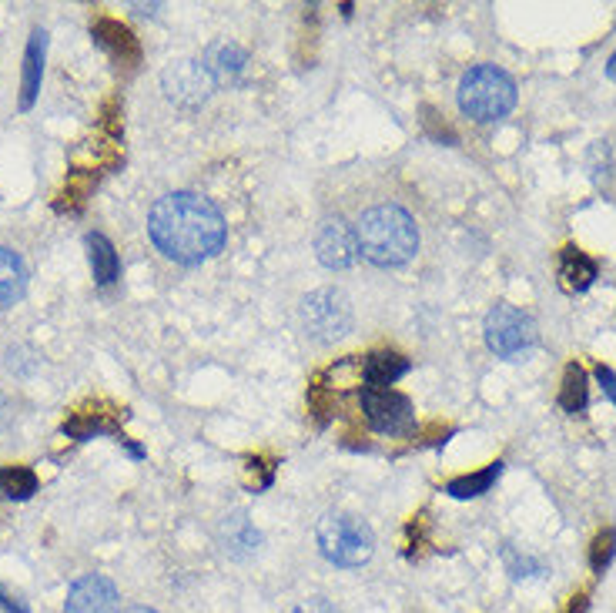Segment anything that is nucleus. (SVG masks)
I'll return each instance as SVG.
<instances>
[{
    "label": "nucleus",
    "instance_id": "obj_1",
    "mask_svg": "<svg viewBox=\"0 0 616 613\" xmlns=\"http://www.w3.org/2000/svg\"><path fill=\"white\" fill-rule=\"evenodd\" d=\"M148 235L161 255L181 265H198L221 252L225 245V218L208 198L195 191H171L158 198L148 215Z\"/></svg>",
    "mask_w": 616,
    "mask_h": 613
},
{
    "label": "nucleus",
    "instance_id": "obj_2",
    "mask_svg": "<svg viewBox=\"0 0 616 613\" xmlns=\"http://www.w3.org/2000/svg\"><path fill=\"white\" fill-rule=\"evenodd\" d=\"M355 238H359V252L382 268L406 265L419 252V228L399 205L369 208L355 225Z\"/></svg>",
    "mask_w": 616,
    "mask_h": 613
},
{
    "label": "nucleus",
    "instance_id": "obj_3",
    "mask_svg": "<svg viewBox=\"0 0 616 613\" xmlns=\"http://www.w3.org/2000/svg\"><path fill=\"white\" fill-rule=\"evenodd\" d=\"M516 108V81L496 64H476L459 81V111L473 121H499Z\"/></svg>",
    "mask_w": 616,
    "mask_h": 613
},
{
    "label": "nucleus",
    "instance_id": "obj_4",
    "mask_svg": "<svg viewBox=\"0 0 616 613\" xmlns=\"http://www.w3.org/2000/svg\"><path fill=\"white\" fill-rule=\"evenodd\" d=\"M315 536H319L322 557L345 570L362 567V563H369L375 553L372 526L365 523L362 516H352V513H325L319 520Z\"/></svg>",
    "mask_w": 616,
    "mask_h": 613
},
{
    "label": "nucleus",
    "instance_id": "obj_5",
    "mask_svg": "<svg viewBox=\"0 0 616 613\" xmlns=\"http://www.w3.org/2000/svg\"><path fill=\"white\" fill-rule=\"evenodd\" d=\"M302 332L315 342H339L352 329V305L339 289H319L298 305Z\"/></svg>",
    "mask_w": 616,
    "mask_h": 613
},
{
    "label": "nucleus",
    "instance_id": "obj_6",
    "mask_svg": "<svg viewBox=\"0 0 616 613\" xmlns=\"http://www.w3.org/2000/svg\"><path fill=\"white\" fill-rule=\"evenodd\" d=\"M536 322L529 319L516 305H496L486 315V346L496 352L499 359H516L536 346Z\"/></svg>",
    "mask_w": 616,
    "mask_h": 613
},
{
    "label": "nucleus",
    "instance_id": "obj_7",
    "mask_svg": "<svg viewBox=\"0 0 616 613\" xmlns=\"http://www.w3.org/2000/svg\"><path fill=\"white\" fill-rule=\"evenodd\" d=\"M362 413L369 419V426L382 436H406L416 426V413H412V402L402 392L392 389H362Z\"/></svg>",
    "mask_w": 616,
    "mask_h": 613
},
{
    "label": "nucleus",
    "instance_id": "obj_8",
    "mask_svg": "<svg viewBox=\"0 0 616 613\" xmlns=\"http://www.w3.org/2000/svg\"><path fill=\"white\" fill-rule=\"evenodd\" d=\"M161 88H165V98L171 104H178V108H198L215 91V81H211V74L205 71L201 61H178L165 67Z\"/></svg>",
    "mask_w": 616,
    "mask_h": 613
},
{
    "label": "nucleus",
    "instance_id": "obj_9",
    "mask_svg": "<svg viewBox=\"0 0 616 613\" xmlns=\"http://www.w3.org/2000/svg\"><path fill=\"white\" fill-rule=\"evenodd\" d=\"M121 593L104 573H84L71 583L64 600V613H118Z\"/></svg>",
    "mask_w": 616,
    "mask_h": 613
},
{
    "label": "nucleus",
    "instance_id": "obj_10",
    "mask_svg": "<svg viewBox=\"0 0 616 613\" xmlns=\"http://www.w3.org/2000/svg\"><path fill=\"white\" fill-rule=\"evenodd\" d=\"M315 252H319V262L329 268H349L355 258H359V238L342 218H329V222L319 225L315 232Z\"/></svg>",
    "mask_w": 616,
    "mask_h": 613
},
{
    "label": "nucleus",
    "instance_id": "obj_11",
    "mask_svg": "<svg viewBox=\"0 0 616 613\" xmlns=\"http://www.w3.org/2000/svg\"><path fill=\"white\" fill-rule=\"evenodd\" d=\"M201 64H205V71L211 74V81L215 84H235L238 78H242L248 54H245V47H238L231 41H218L205 51Z\"/></svg>",
    "mask_w": 616,
    "mask_h": 613
},
{
    "label": "nucleus",
    "instance_id": "obj_12",
    "mask_svg": "<svg viewBox=\"0 0 616 613\" xmlns=\"http://www.w3.org/2000/svg\"><path fill=\"white\" fill-rule=\"evenodd\" d=\"M560 285L566 292H573V295H580L586 292L590 285L596 282V275H600V265H596V258H590L583 252V248H576V245H566L563 252H560Z\"/></svg>",
    "mask_w": 616,
    "mask_h": 613
},
{
    "label": "nucleus",
    "instance_id": "obj_13",
    "mask_svg": "<svg viewBox=\"0 0 616 613\" xmlns=\"http://www.w3.org/2000/svg\"><path fill=\"white\" fill-rule=\"evenodd\" d=\"M27 292V265L14 248L0 245V312L14 309Z\"/></svg>",
    "mask_w": 616,
    "mask_h": 613
},
{
    "label": "nucleus",
    "instance_id": "obj_14",
    "mask_svg": "<svg viewBox=\"0 0 616 613\" xmlns=\"http://www.w3.org/2000/svg\"><path fill=\"white\" fill-rule=\"evenodd\" d=\"M44 54H47V34L37 27L24 51V74H21V108L24 111L34 108L37 88H41V74H44Z\"/></svg>",
    "mask_w": 616,
    "mask_h": 613
},
{
    "label": "nucleus",
    "instance_id": "obj_15",
    "mask_svg": "<svg viewBox=\"0 0 616 613\" xmlns=\"http://www.w3.org/2000/svg\"><path fill=\"white\" fill-rule=\"evenodd\" d=\"M409 372V362L399 356V352H372L362 366V379L365 386L372 389H389L392 382H399Z\"/></svg>",
    "mask_w": 616,
    "mask_h": 613
},
{
    "label": "nucleus",
    "instance_id": "obj_16",
    "mask_svg": "<svg viewBox=\"0 0 616 613\" xmlns=\"http://www.w3.org/2000/svg\"><path fill=\"white\" fill-rule=\"evenodd\" d=\"M91 34H94V41L101 47H108V51L114 57H121V61H134V57H138V41H134V34L118 21H98Z\"/></svg>",
    "mask_w": 616,
    "mask_h": 613
},
{
    "label": "nucleus",
    "instance_id": "obj_17",
    "mask_svg": "<svg viewBox=\"0 0 616 613\" xmlns=\"http://www.w3.org/2000/svg\"><path fill=\"white\" fill-rule=\"evenodd\" d=\"M88 252H91V272L98 285H111L121 272V258L114 252V245L104 235H88Z\"/></svg>",
    "mask_w": 616,
    "mask_h": 613
},
{
    "label": "nucleus",
    "instance_id": "obj_18",
    "mask_svg": "<svg viewBox=\"0 0 616 613\" xmlns=\"http://www.w3.org/2000/svg\"><path fill=\"white\" fill-rule=\"evenodd\" d=\"M586 402H590V379H586L583 366H576V362H570L563 372V389H560V406L566 409V413H583Z\"/></svg>",
    "mask_w": 616,
    "mask_h": 613
},
{
    "label": "nucleus",
    "instance_id": "obj_19",
    "mask_svg": "<svg viewBox=\"0 0 616 613\" xmlns=\"http://www.w3.org/2000/svg\"><path fill=\"white\" fill-rule=\"evenodd\" d=\"M499 473H503V463H489L486 469H479V473H469V476H459V480H452L446 486V493L456 496V500H473V496L489 493V486L499 480Z\"/></svg>",
    "mask_w": 616,
    "mask_h": 613
},
{
    "label": "nucleus",
    "instance_id": "obj_20",
    "mask_svg": "<svg viewBox=\"0 0 616 613\" xmlns=\"http://www.w3.org/2000/svg\"><path fill=\"white\" fill-rule=\"evenodd\" d=\"M37 493V473L27 466H4L0 469V496L7 500H27Z\"/></svg>",
    "mask_w": 616,
    "mask_h": 613
},
{
    "label": "nucleus",
    "instance_id": "obj_21",
    "mask_svg": "<svg viewBox=\"0 0 616 613\" xmlns=\"http://www.w3.org/2000/svg\"><path fill=\"white\" fill-rule=\"evenodd\" d=\"M613 557H616V530L596 533V540H593V547H590V567L596 573H603L613 563Z\"/></svg>",
    "mask_w": 616,
    "mask_h": 613
},
{
    "label": "nucleus",
    "instance_id": "obj_22",
    "mask_svg": "<svg viewBox=\"0 0 616 613\" xmlns=\"http://www.w3.org/2000/svg\"><path fill=\"white\" fill-rule=\"evenodd\" d=\"M295 613H339V610H335L332 603H329V600H322V597H308V600L298 603Z\"/></svg>",
    "mask_w": 616,
    "mask_h": 613
},
{
    "label": "nucleus",
    "instance_id": "obj_23",
    "mask_svg": "<svg viewBox=\"0 0 616 613\" xmlns=\"http://www.w3.org/2000/svg\"><path fill=\"white\" fill-rule=\"evenodd\" d=\"M596 379H600V386L603 392L616 402V376H613V369H606V366H596Z\"/></svg>",
    "mask_w": 616,
    "mask_h": 613
},
{
    "label": "nucleus",
    "instance_id": "obj_24",
    "mask_svg": "<svg viewBox=\"0 0 616 613\" xmlns=\"http://www.w3.org/2000/svg\"><path fill=\"white\" fill-rule=\"evenodd\" d=\"M0 607H4L7 613H31V610H27L17 597H11V593H4V587H0Z\"/></svg>",
    "mask_w": 616,
    "mask_h": 613
},
{
    "label": "nucleus",
    "instance_id": "obj_25",
    "mask_svg": "<svg viewBox=\"0 0 616 613\" xmlns=\"http://www.w3.org/2000/svg\"><path fill=\"white\" fill-rule=\"evenodd\" d=\"M7 423H11V406H7V399L0 396V429H4Z\"/></svg>",
    "mask_w": 616,
    "mask_h": 613
},
{
    "label": "nucleus",
    "instance_id": "obj_26",
    "mask_svg": "<svg viewBox=\"0 0 616 613\" xmlns=\"http://www.w3.org/2000/svg\"><path fill=\"white\" fill-rule=\"evenodd\" d=\"M606 78H610V81H616V54L610 57V64H606Z\"/></svg>",
    "mask_w": 616,
    "mask_h": 613
},
{
    "label": "nucleus",
    "instance_id": "obj_27",
    "mask_svg": "<svg viewBox=\"0 0 616 613\" xmlns=\"http://www.w3.org/2000/svg\"><path fill=\"white\" fill-rule=\"evenodd\" d=\"M124 613H158V610H151V607H128Z\"/></svg>",
    "mask_w": 616,
    "mask_h": 613
}]
</instances>
